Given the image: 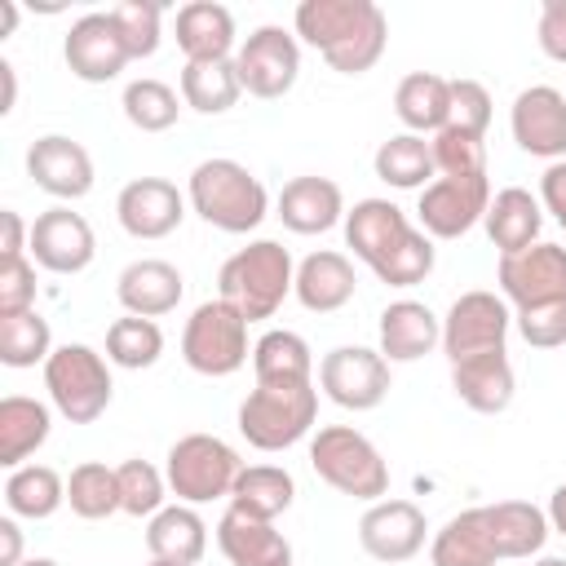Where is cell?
<instances>
[{
    "instance_id": "1",
    "label": "cell",
    "mask_w": 566,
    "mask_h": 566,
    "mask_svg": "<svg viewBox=\"0 0 566 566\" xmlns=\"http://www.w3.org/2000/svg\"><path fill=\"white\" fill-rule=\"evenodd\" d=\"M345 243L389 287H416L433 274V239L389 199H358L345 212Z\"/></svg>"
},
{
    "instance_id": "2",
    "label": "cell",
    "mask_w": 566,
    "mask_h": 566,
    "mask_svg": "<svg viewBox=\"0 0 566 566\" xmlns=\"http://www.w3.org/2000/svg\"><path fill=\"white\" fill-rule=\"evenodd\" d=\"M292 31L340 75L371 71L389 44V18L376 0H301Z\"/></svg>"
},
{
    "instance_id": "3",
    "label": "cell",
    "mask_w": 566,
    "mask_h": 566,
    "mask_svg": "<svg viewBox=\"0 0 566 566\" xmlns=\"http://www.w3.org/2000/svg\"><path fill=\"white\" fill-rule=\"evenodd\" d=\"M292 287H296V265L279 239H252L248 248L230 252L217 270V296L234 305L248 323L274 318L279 305L292 296Z\"/></svg>"
},
{
    "instance_id": "4",
    "label": "cell",
    "mask_w": 566,
    "mask_h": 566,
    "mask_svg": "<svg viewBox=\"0 0 566 566\" xmlns=\"http://www.w3.org/2000/svg\"><path fill=\"white\" fill-rule=\"evenodd\" d=\"M190 212H199L221 234H248L270 217V195L256 172L239 159H203L186 181Z\"/></svg>"
},
{
    "instance_id": "5",
    "label": "cell",
    "mask_w": 566,
    "mask_h": 566,
    "mask_svg": "<svg viewBox=\"0 0 566 566\" xmlns=\"http://www.w3.org/2000/svg\"><path fill=\"white\" fill-rule=\"evenodd\" d=\"M310 469L349 500L376 504L389 495V464L380 447L354 424H323L310 438Z\"/></svg>"
},
{
    "instance_id": "6",
    "label": "cell",
    "mask_w": 566,
    "mask_h": 566,
    "mask_svg": "<svg viewBox=\"0 0 566 566\" xmlns=\"http://www.w3.org/2000/svg\"><path fill=\"white\" fill-rule=\"evenodd\" d=\"M44 389H49V402H53V411L62 420L93 424L97 416H106V407L115 398L111 358L97 354L84 340H66L44 363Z\"/></svg>"
},
{
    "instance_id": "7",
    "label": "cell",
    "mask_w": 566,
    "mask_h": 566,
    "mask_svg": "<svg viewBox=\"0 0 566 566\" xmlns=\"http://www.w3.org/2000/svg\"><path fill=\"white\" fill-rule=\"evenodd\" d=\"M239 433L256 451H287L296 447L314 420H318V389L314 380L305 385H256L239 402Z\"/></svg>"
},
{
    "instance_id": "8",
    "label": "cell",
    "mask_w": 566,
    "mask_h": 566,
    "mask_svg": "<svg viewBox=\"0 0 566 566\" xmlns=\"http://www.w3.org/2000/svg\"><path fill=\"white\" fill-rule=\"evenodd\" d=\"M239 473H243L239 451L217 433H186L164 455L168 491L177 495V504H195V509L212 500H230Z\"/></svg>"
},
{
    "instance_id": "9",
    "label": "cell",
    "mask_w": 566,
    "mask_h": 566,
    "mask_svg": "<svg viewBox=\"0 0 566 566\" xmlns=\"http://www.w3.org/2000/svg\"><path fill=\"white\" fill-rule=\"evenodd\" d=\"M248 318L234 305H226L221 296L195 305V314L181 327V358L190 371L221 380L234 376L248 363Z\"/></svg>"
},
{
    "instance_id": "10",
    "label": "cell",
    "mask_w": 566,
    "mask_h": 566,
    "mask_svg": "<svg viewBox=\"0 0 566 566\" xmlns=\"http://www.w3.org/2000/svg\"><path fill=\"white\" fill-rule=\"evenodd\" d=\"M509 327H513V314L504 296L482 292V287L460 292L451 310L442 314V354L447 363H464L478 354L509 349Z\"/></svg>"
},
{
    "instance_id": "11",
    "label": "cell",
    "mask_w": 566,
    "mask_h": 566,
    "mask_svg": "<svg viewBox=\"0 0 566 566\" xmlns=\"http://www.w3.org/2000/svg\"><path fill=\"white\" fill-rule=\"evenodd\" d=\"M234 71H239L243 93H252L261 102H274L283 93H292V84L301 75V40H296V31H283L274 22L256 27L239 44Z\"/></svg>"
},
{
    "instance_id": "12",
    "label": "cell",
    "mask_w": 566,
    "mask_h": 566,
    "mask_svg": "<svg viewBox=\"0 0 566 566\" xmlns=\"http://www.w3.org/2000/svg\"><path fill=\"white\" fill-rule=\"evenodd\" d=\"M318 389L345 411H376L389 398V363L367 345H336L318 363Z\"/></svg>"
},
{
    "instance_id": "13",
    "label": "cell",
    "mask_w": 566,
    "mask_h": 566,
    "mask_svg": "<svg viewBox=\"0 0 566 566\" xmlns=\"http://www.w3.org/2000/svg\"><path fill=\"white\" fill-rule=\"evenodd\" d=\"M491 208L486 177H433L420 190L416 221L429 239H464Z\"/></svg>"
},
{
    "instance_id": "14",
    "label": "cell",
    "mask_w": 566,
    "mask_h": 566,
    "mask_svg": "<svg viewBox=\"0 0 566 566\" xmlns=\"http://www.w3.org/2000/svg\"><path fill=\"white\" fill-rule=\"evenodd\" d=\"M62 57H66V71L84 84H111L133 62L128 44H124V31H119L111 9L106 13L93 9V13L75 18L66 40H62Z\"/></svg>"
},
{
    "instance_id": "15",
    "label": "cell",
    "mask_w": 566,
    "mask_h": 566,
    "mask_svg": "<svg viewBox=\"0 0 566 566\" xmlns=\"http://www.w3.org/2000/svg\"><path fill=\"white\" fill-rule=\"evenodd\" d=\"M495 283H500V296L517 310L562 301L566 296V248L539 239L513 256H500Z\"/></svg>"
},
{
    "instance_id": "16",
    "label": "cell",
    "mask_w": 566,
    "mask_h": 566,
    "mask_svg": "<svg viewBox=\"0 0 566 566\" xmlns=\"http://www.w3.org/2000/svg\"><path fill=\"white\" fill-rule=\"evenodd\" d=\"M31 256L49 274H80L97 256V234L84 212H71V203H53L31 221Z\"/></svg>"
},
{
    "instance_id": "17",
    "label": "cell",
    "mask_w": 566,
    "mask_h": 566,
    "mask_svg": "<svg viewBox=\"0 0 566 566\" xmlns=\"http://www.w3.org/2000/svg\"><path fill=\"white\" fill-rule=\"evenodd\" d=\"M424 535H429V517H424V509L420 504H411V500H376V504H367V513L358 517V544H363V553L367 557H376V562H389V566H398V562H411L420 548H424Z\"/></svg>"
},
{
    "instance_id": "18",
    "label": "cell",
    "mask_w": 566,
    "mask_h": 566,
    "mask_svg": "<svg viewBox=\"0 0 566 566\" xmlns=\"http://www.w3.org/2000/svg\"><path fill=\"white\" fill-rule=\"evenodd\" d=\"M509 133L517 142V150L535 155V159H566V93L553 84H531L513 97L509 111Z\"/></svg>"
},
{
    "instance_id": "19",
    "label": "cell",
    "mask_w": 566,
    "mask_h": 566,
    "mask_svg": "<svg viewBox=\"0 0 566 566\" xmlns=\"http://www.w3.org/2000/svg\"><path fill=\"white\" fill-rule=\"evenodd\" d=\"M27 177H31L44 195H53V199H62V203H75V199H84V195L93 190L97 168H93V155H88L75 137H66V133H44V137H35V142L27 146Z\"/></svg>"
},
{
    "instance_id": "20",
    "label": "cell",
    "mask_w": 566,
    "mask_h": 566,
    "mask_svg": "<svg viewBox=\"0 0 566 566\" xmlns=\"http://www.w3.org/2000/svg\"><path fill=\"white\" fill-rule=\"evenodd\" d=\"M190 199L168 177H133L115 195V217L133 239H168L186 221Z\"/></svg>"
},
{
    "instance_id": "21",
    "label": "cell",
    "mask_w": 566,
    "mask_h": 566,
    "mask_svg": "<svg viewBox=\"0 0 566 566\" xmlns=\"http://www.w3.org/2000/svg\"><path fill=\"white\" fill-rule=\"evenodd\" d=\"M345 195L332 177H292L283 181L279 199H274V217L292 230V234H327L332 226H345Z\"/></svg>"
},
{
    "instance_id": "22",
    "label": "cell",
    "mask_w": 566,
    "mask_h": 566,
    "mask_svg": "<svg viewBox=\"0 0 566 566\" xmlns=\"http://www.w3.org/2000/svg\"><path fill=\"white\" fill-rule=\"evenodd\" d=\"M181 292H186V279L172 261H159V256H142V261H128L115 279V301L124 305V314H137V318H164L181 305Z\"/></svg>"
},
{
    "instance_id": "23",
    "label": "cell",
    "mask_w": 566,
    "mask_h": 566,
    "mask_svg": "<svg viewBox=\"0 0 566 566\" xmlns=\"http://www.w3.org/2000/svg\"><path fill=\"white\" fill-rule=\"evenodd\" d=\"M376 336H380L385 363H416V358H424L442 345V318L424 301L402 296V301H389L380 310Z\"/></svg>"
},
{
    "instance_id": "24",
    "label": "cell",
    "mask_w": 566,
    "mask_h": 566,
    "mask_svg": "<svg viewBox=\"0 0 566 566\" xmlns=\"http://www.w3.org/2000/svg\"><path fill=\"white\" fill-rule=\"evenodd\" d=\"M482 517H486V531H491V548L500 562H531L539 557L544 539L553 535L548 526V513L531 500H495V504H482Z\"/></svg>"
},
{
    "instance_id": "25",
    "label": "cell",
    "mask_w": 566,
    "mask_h": 566,
    "mask_svg": "<svg viewBox=\"0 0 566 566\" xmlns=\"http://www.w3.org/2000/svg\"><path fill=\"white\" fill-rule=\"evenodd\" d=\"M451 389H455V398H460L469 411H478V416H500V411H509V402H513V394H517V376H513L509 349L451 363Z\"/></svg>"
},
{
    "instance_id": "26",
    "label": "cell",
    "mask_w": 566,
    "mask_h": 566,
    "mask_svg": "<svg viewBox=\"0 0 566 566\" xmlns=\"http://www.w3.org/2000/svg\"><path fill=\"white\" fill-rule=\"evenodd\" d=\"M217 548L230 566H292V544L274 522L226 509L217 522Z\"/></svg>"
},
{
    "instance_id": "27",
    "label": "cell",
    "mask_w": 566,
    "mask_h": 566,
    "mask_svg": "<svg viewBox=\"0 0 566 566\" xmlns=\"http://www.w3.org/2000/svg\"><path fill=\"white\" fill-rule=\"evenodd\" d=\"M354 287H358L354 261H349L345 252H336V248H318V252H310V256L296 265V287H292V296H296L310 314H336V310H345V305L354 301Z\"/></svg>"
},
{
    "instance_id": "28",
    "label": "cell",
    "mask_w": 566,
    "mask_h": 566,
    "mask_svg": "<svg viewBox=\"0 0 566 566\" xmlns=\"http://www.w3.org/2000/svg\"><path fill=\"white\" fill-rule=\"evenodd\" d=\"M177 49L186 62H230L234 44V13L217 0H190L177 9Z\"/></svg>"
},
{
    "instance_id": "29",
    "label": "cell",
    "mask_w": 566,
    "mask_h": 566,
    "mask_svg": "<svg viewBox=\"0 0 566 566\" xmlns=\"http://www.w3.org/2000/svg\"><path fill=\"white\" fill-rule=\"evenodd\" d=\"M486 226V239L495 243L500 256H513L531 243H539V230H544V203L526 190V186H504L491 195V208L482 217Z\"/></svg>"
},
{
    "instance_id": "30",
    "label": "cell",
    "mask_w": 566,
    "mask_h": 566,
    "mask_svg": "<svg viewBox=\"0 0 566 566\" xmlns=\"http://www.w3.org/2000/svg\"><path fill=\"white\" fill-rule=\"evenodd\" d=\"M394 115L416 137H438L451 124V80L438 71H411L394 88Z\"/></svg>"
},
{
    "instance_id": "31",
    "label": "cell",
    "mask_w": 566,
    "mask_h": 566,
    "mask_svg": "<svg viewBox=\"0 0 566 566\" xmlns=\"http://www.w3.org/2000/svg\"><path fill=\"white\" fill-rule=\"evenodd\" d=\"M146 553L159 562L195 566L208 553V522L199 517L195 504H164L146 522Z\"/></svg>"
},
{
    "instance_id": "32",
    "label": "cell",
    "mask_w": 566,
    "mask_h": 566,
    "mask_svg": "<svg viewBox=\"0 0 566 566\" xmlns=\"http://www.w3.org/2000/svg\"><path fill=\"white\" fill-rule=\"evenodd\" d=\"M53 433V411L40 398L9 394L0 398V464L22 469L27 455H35Z\"/></svg>"
},
{
    "instance_id": "33",
    "label": "cell",
    "mask_w": 566,
    "mask_h": 566,
    "mask_svg": "<svg viewBox=\"0 0 566 566\" xmlns=\"http://www.w3.org/2000/svg\"><path fill=\"white\" fill-rule=\"evenodd\" d=\"M252 371L256 385H305L314 380V349L301 332L270 327L252 345Z\"/></svg>"
},
{
    "instance_id": "34",
    "label": "cell",
    "mask_w": 566,
    "mask_h": 566,
    "mask_svg": "<svg viewBox=\"0 0 566 566\" xmlns=\"http://www.w3.org/2000/svg\"><path fill=\"white\" fill-rule=\"evenodd\" d=\"M495 548H491V531L478 509H464L455 517H447V526L429 539V566H495Z\"/></svg>"
},
{
    "instance_id": "35",
    "label": "cell",
    "mask_w": 566,
    "mask_h": 566,
    "mask_svg": "<svg viewBox=\"0 0 566 566\" xmlns=\"http://www.w3.org/2000/svg\"><path fill=\"white\" fill-rule=\"evenodd\" d=\"M66 504V478L53 464H22L4 478V509L9 517L44 522Z\"/></svg>"
},
{
    "instance_id": "36",
    "label": "cell",
    "mask_w": 566,
    "mask_h": 566,
    "mask_svg": "<svg viewBox=\"0 0 566 566\" xmlns=\"http://www.w3.org/2000/svg\"><path fill=\"white\" fill-rule=\"evenodd\" d=\"M296 500V478L283 464H243L234 491H230V509L274 522L279 513H287Z\"/></svg>"
},
{
    "instance_id": "37",
    "label": "cell",
    "mask_w": 566,
    "mask_h": 566,
    "mask_svg": "<svg viewBox=\"0 0 566 566\" xmlns=\"http://www.w3.org/2000/svg\"><path fill=\"white\" fill-rule=\"evenodd\" d=\"M371 168H376V177H380L385 186H394V190H424V186L433 181V172H438V164H433V142H424V137H416V133H394L389 142L376 146Z\"/></svg>"
},
{
    "instance_id": "38",
    "label": "cell",
    "mask_w": 566,
    "mask_h": 566,
    "mask_svg": "<svg viewBox=\"0 0 566 566\" xmlns=\"http://www.w3.org/2000/svg\"><path fill=\"white\" fill-rule=\"evenodd\" d=\"M177 88H181V102L199 115H226L243 93L234 57L230 62H186L177 75Z\"/></svg>"
},
{
    "instance_id": "39",
    "label": "cell",
    "mask_w": 566,
    "mask_h": 566,
    "mask_svg": "<svg viewBox=\"0 0 566 566\" xmlns=\"http://www.w3.org/2000/svg\"><path fill=\"white\" fill-rule=\"evenodd\" d=\"M119 106H124V119L133 128H142V133H168L177 124V115H181L186 102H181V93L172 84H164L155 75H142V80H128L124 84Z\"/></svg>"
},
{
    "instance_id": "40",
    "label": "cell",
    "mask_w": 566,
    "mask_h": 566,
    "mask_svg": "<svg viewBox=\"0 0 566 566\" xmlns=\"http://www.w3.org/2000/svg\"><path fill=\"white\" fill-rule=\"evenodd\" d=\"M66 504L84 522H102V517L119 513V473L106 469L102 460L75 464L71 478H66Z\"/></svg>"
},
{
    "instance_id": "41",
    "label": "cell",
    "mask_w": 566,
    "mask_h": 566,
    "mask_svg": "<svg viewBox=\"0 0 566 566\" xmlns=\"http://www.w3.org/2000/svg\"><path fill=\"white\" fill-rule=\"evenodd\" d=\"M164 354V327L155 318H137V314H124L106 327V358L124 371H142V367H155Z\"/></svg>"
},
{
    "instance_id": "42",
    "label": "cell",
    "mask_w": 566,
    "mask_h": 566,
    "mask_svg": "<svg viewBox=\"0 0 566 566\" xmlns=\"http://www.w3.org/2000/svg\"><path fill=\"white\" fill-rule=\"evenodd\" d=\"M49 354H53V332H49V318L40 310L0 318V363L4 367L22 371L35 363H49Z\"/></svg>"
},
{
    "instance_id": "43",
    "label": "cell",
    "mask_w": 566,
    "mask_h": 566,
    "mask_svg": "<svg viewBox=\"0 0 566 566\" xmlns=\"http://www.w3.org/2000/svg\"><path fill=\"white\" fill-rule=\"evenodd\" d=\"M119 513L128 517H155L164 509V495H168V478L164 469H155L150 460H124L119 469Z\"/></svg>"
},
{
    "instance_id": "44",
    "label": "cell",
    "mask_w": 566,
    "mask_h": 566,
    "mask_svg": "<svg viewBox=\"0 0 566 566\" xmlns=\"http://www.w3.org/2000/svg\"><path fill=\"white\" fill-rule=\"evenodd\" d=\"M433 164L442 177H486V137L447 124L433 137Z\"/></svg>"
},
{
    "instance_id": "45",
    "label": "cell",
    "mask_w": 566,
    "mask_h": 566,
    "mask_svg": "<svg viewBox=\"0 0 566 566\" xmlns=\"http://www.w3.org/2000/svg\"><path fill=\"white\" fill-rule=\"evenodd\" d=\"M115 22H119V31H124V44H128V57L133 62H142V57H155V49H159V35H164V4H155V0H119L115 9Z\"/></svg>"
},
{
    "instance_id": "46",
    "label": "cell",
    "mask_w": 566,
    "mask_h": 566,
    "mask_svg": "<svg viewBox=\"0 0 566 566\" xmlns=\"http://www.w3.org/2000/svg\"><path fill=\"white\" fill-rule=\"evenodd\" d=\"M513 327H517V336L531 349H562L566 345V296L562 301H548V305L517 310L513 314Z\"/></svg>"
},
{
    "instance_id": "47",
    "label": "cell",
    "mask_w": 566,
    "mask_h": 566,
    "mask_svg": "<svg viewBox=\"0 0 566 566\" xmlns=\"http://www.w3.org/2000/svg\"><path fill=\"white\" fill-rule=\"evenodd\" d=\"M451 124L464 128V133L486 137V128H491V93H486L482 80H469V75L451 80Z\"/></svg>"
},
{
    "instance_id": "48",
    "label": "cell",
    "mask_w": 566,
    "mask_h": 566,
    "mask_svg": "<svg viewBox=\"0 0 566 566\" xmlns=\"http://www.w3.org/2000/svg\"><path fill=\"white\" fill-rule=\"evenodd\" d=\"M35 310V265L27 256L0 261V318Z\"/></svg>"
},
{
    "instance_id": "49",
    "label": "cell",
    "mask_w": 566,
    "mask_h": 566,
    "mask_svg": "<svg viewBox=\"0 0 566 566\" xmlns=\"http://www.w3.org/2000/svg\"><path fill=\"white\" fill-rule=\"evenodd\" d=\"M535 40H539L544 57L566 66V0H544L539 22H535Z\"/></svg>"
},
{
    "instance_id": "50",
    "label": "cell",
    "mask_w": 566,
    "mask_h": 566,
    "mask_svg": "<svg viewBox=\"0 0 566 566\" xmlns=\"http://www.w3.org/2000/svg\"><path fill=\"white\" fill-rule=\"evenodd\" d=\"M539 203L566 230V159H557V164L544 168V177H539Z\"/></svg>"
},
{
    "instance_id": "51",
    "label": "cell",
    "mask_w": 566,
    "mask_h": 566,
    "mask_svg": "<svg viewBox=\"0 0 566 566\" xmlns=\"http://www.w3.org/2000/svg\"><path fill=\"white\" fill-rule=\"evenodd\" d=\"M27 252H31V226H27L13 208H4V212H0V261L27 256Z\"/></svg>"
},
{
    "instance_id": "52",
    "label": "cell",
    "mask_w": 566,
    "mask_h": 566,
    "mask_svg": "<svg viewBox=\"0 0 566 566\" xmlns=\"http://www.w3.org/2000/svg\"><path fill=\"white\" fill-rule=\"evenodd\" d=\"M0 566H22V526H18V517H0Z\"/></svg>"
},
{
    "instance_id": "53",
    "label": "cell",
    "mask_w": 566,
    "mask_h": 566,
    "mask_svg": "<svg viewBox=\"0 0 566 566\" xmlns=\"http://www.w3.org/2000/svg\"><path fill=\"white\" fill-rule=\"evenodd\" d=\"M544 513H548V526H553L557 535H566V482L548 495V509H544Z\"/></svg>"
},
{
    "instance_id": "54",
    "label": "cell",
    "mask_w": 566,
    "mask_h": 566,
    "mask_svg": "<svg viewBox=\"0 0 566 566\" xmlns=\"http://www.w3.org/2000/svg\"><path fill=\"white\" fill-rule=\"evenodd\" d=\"M0 80H4V97H0V115L13 111V97H18V75H13V62L0 57Z\"/></svg>"
},
{
    "instance_id": "55",
    "label": "cell",
    "mask_w": 566,
    "mask_h": 566,
    "mask_svg": "<svg viewBox=\"0 0 566 566\" xmlns=\"http://www.w3.org/2000/svg\"><path fill=\"white\" fill-rule=\"evenodd\" d=\"M531 566H566V557H531Z\"/></svg>"
},
{
    "instance_id": "56",
    "label": "cell",
    "mask_w": 566,
    "mask_h": 566,
    "mask_svg": "<svg viewBox=\"0 0 566 566\" xmlns=\"http://www.w3.org/2000/svg\"><path fill=\"white\" fill-rule=\"evenodd\" d=\"M22 566H57L53 557H31V562H22Z\"/></svg>"
},
{
    "instance_id": "57",
    "label": "cell",
    "mask_w": 566,
    "mask_h": 566,
    "mask_svg": "<svg viewBox=\"0 0 566 566\" xmlns=\"http://www.w3.org/2000/svg\"><path fill=\"white\" fill-rule=\"evenodd\" d=\"M146 566H177V562H159V557H150V562H146Z\"/></svg>"
}]
</instances>
